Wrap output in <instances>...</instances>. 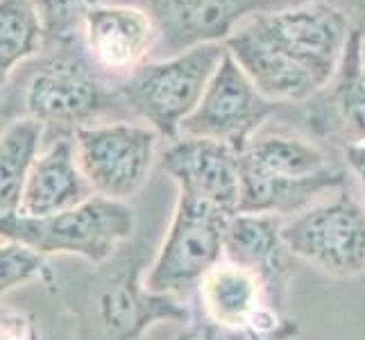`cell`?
Wrapping results in <instances>:
<instances>
[{"label":"cell","mask_w":365,"mask_h":340,"mask_svg":"<svg viewBox=\"0 0 365 340\" xmlns=\"http://www.w3.org/2000/svg\"><path fill=\"white\" fill-rule=\"evenodd\" d=\"M354 28L338 9L291 3L250 16L225 46L268 100L309 103L331 82Z\"/></svg>","instance_id":"cell-1"},{"label":"cell","mask_w":365,"mask_h":340,"mask_svg":"<svg viewBox=\"0 0 365 340\" xmlns=\"http://www.w3.org/2000/svg\"><path fill=\"white\" fill-rule=\"evenodd\" d=\"M345 184L347 175L334 168L329 155L311 138L259 132L241 153L238 213L293 216Z\"/></svg>","instance_id":"cell-2"},{"label":"cell","mask_w":365,"mask_h":340,"mask_svg":"<svg viewBox=\"0 0 365 340\" xmlns=\"http://www.w3.org/2000/svg\"><path fill=\"white\" fill-rule=\"evenodd\" d=\"M134 225V211L125 202L93 195L64 213L0 216V241L19 243L41 257L73 254L103 266L130 241Z\"/></svg>","instance_id":"cell-3"},{"label":"cell","mask_w":365,"mask_h":340,"mask_svg":"<svg viewBox=\"0 0 365 340\" xmlns=\"http://www.w3.org/2000/svg\"><path fill=\"white\" fill-rule=\"evenodd\" d=\"M225 55V43H205L180 55L148 61L118 80L116 91L134 118L173 143L180 138L182 123L200 105Z\"/></svg>","instance_id":"cell-4"},{"label":"cell","mask_w":365,"mask_h":340,"mask_svg":"<svg viewBox=\"0 0 365 340\" xmlns=\"http://www.w3.org/2000/svg\"><path fill=\"white\" fill-rule=\"evenodd\" d=\"M232 216L200 200L180 195L145 286L159 295L186 299L202 277L225 259V227Z\"/></svg>","instance_id":"cell-5"},{"label":"cell","mask_w":365,"mask_h":340,"mask_svg":"<svg viewBox=\"0 0 365 340\" xmlns=\"http://www.w3.org/2000/svg\"><path fill=\"white\" fill-rule=\"evenodd\" d=\"M75 159L100 197L125 202L138 193L155 166L159 132L145 123L111 120L73 130Z\"/></svg>","instance_id":"cell-6"},{"label":"cell","mask_w":365,"mask_h":340,"mask_svg":"<svg viewBox=\"0 0 365 340\" xmlns=\"http://www.w3.org/2000/svg\"><path fill=\"white\" fill-rule=\"evenodd\" d=\"M141 252H123L111 259V268L98 274L91 299V326L98 340H143L157 322L191 320L182 299L148 291Z\"/></svg>","instance_id":"cell-7"},{"label":"cell","mask_w":365,"mask_h":340,"mask_svg":"<svg viewBox=\"0 0 365 340\" xmlns=\"http://www.w3.org/2000/svg\"><path fill=\"white\" fill-rule=\"evenodd\" d=\"M291 254L324 274L365 279V202L343 188L284 222Z\"/></svg>","instance_id":"cell-8"},{"label":"cell","mask_w":365,"mask_h":340,"mask_svg":"<svg viewBox=\"0 0 365 340\" xmlns=\"http://www.w3.org/2000/svg\"><path fill=\"white\" fill-rule=\"evenodd\" d=\"M25 109L43 128L61 125L73 130L93 125L105 113L128 111L118 91L105 82L89 57L75 53L48 57L36 68L25 89Z\"/></svg>","instance_id":"cell-9"},{"label":"cell","mask_w":365,"mask_h":340,"mask_svg":"<svg viewBox=\"0 0 365 340\" xmlns=\"http://www.w3.org/2000/svg\"><path fill=\"white\" fill-rule=\"evenodd\" d=\"M277 107L279 105L257 89L227 50L200 105L182 123L180 136L209 138L243 153Z\"/></svg>","instance_id":"cell-10"},{"label":"cell","mask_w":365,"mask_h":340,"mask_svg":"<svg viewBox=\"0 0 365 340\" xmlns=\"http://www.w3.org/2000/svg\"><path fill=\"white\" fill-rule=\"evenodd\" d=\"M286 5L291 0H143V9L157 25V50H163V57L225 43L250 16Z\"/></svg>","instance_id":"cell-11"},{"label":"cell","mask_w":365,"mask_h":340,"mask_svg":"<svg viewBox=\"0 0 365 340\" xmlns=\"http://www.w3.org/2000/svg\"><path fill=\"white\" fill-rule=\"evenodd\" d=\"M80 43L100 73L123 80L148 64L159 32L143 7L100 3L84 14Z\"/></svg>","instance_id":"cell-12"},{"label":"cell","mask_w":365,"mask_h":340,"mask_svg":"<svg viewBox=\"0 0 365 340\" xmlns=\"http://www.w3.org/2000/svg\"><path fill=\"white\" fill-rule=\"evenodd\" d=\"M161 168L180 188V195L200 200L230 216L241 197V153L209 138L180 136L161 155Z\"/></svg>","instance_id":"cell-13"},{"label":"cell","mask_w":365,"mask_h":340,"mask_svg":"<svg viewBox=\"0 0 365 340\" xmlns=\"http://www.w3.org/2000/svg\"><path fill=\"white\" fill-rule=\"evenodd\" d=\"M225 259L257 274L268 304L284 313L295 259L284 241V218L268 213L232 216L225 227Z\"/></svg>","instance_id":"cell-14"},{"label":"cell","mask_w":365,"mask_h":340,"mask_svg":"<svg viewBox=\"0 0 365 340\" xmlns=\"http://www.w3.org/2000/svg\"><path fill=\"white\" fill-rule=\"evenodd\" d=\"M363 30L354 28L331 82L309 100V125L338 143H365V82L361 71Z\"/></svg>","instance_id":"cell-15"},{"label":"cell","mask_w":365,"mask_h":340,"mask_svg":"<svg viewBox=\"0 0 365 340\" xmlns=\"http://www.w3.org/2000/svg\"><path fill=\"white\" fill-rule=\"evenodd\" d=\"M96 193L75 159L73 138L64 136L34 161L21 197V216H50L84 205Z\"/></svg>","instance_id":"cell-16"},{"label":"cell","mask_w":365,"mask_h":340,"mask_svg":"<svg viewBox=\"0 0 365 340\" xmlns=\"http://www.w3.org/2000/svg\"><path fill=\"white\" fill-rule=\"evenodd\" d=\"M195 295L202 306V318L222 326L259 324L279 316V311L268 304L257 274L230 259H222L202 277Z\"/></svg>","instance_id":"cell-17"},{"label":"cell","mask_w":365,"mask_h":340,"mask_svg":"<svg viewBox=\"0 0 365 340\" xmlns=\"http://www.w3.org/2000/svg\"><path fill=\"white\" fill-rule=\"evenodd\" d=\"M43 125L30 116L19 118L0 134V216L21 209L25 182L39 159Z\"/></svg>","instance_id":"cell-18"},{"label":"cell","mask_w":365,"mask_h":340,"mask_svg":"<svg viewBox=\"0 0 365 340\" xmlns=\"http://www.w3.org/2000/svg\"><path fill=\"white\" fill-rule=\"evenodd\" d=\"M43 21L32 0H0V89L11 71L43 43Z\"/></svg>","instance_id":"cell-19"},{"label":"cell","mask_w":365,"mask_h":340,"mask_svg":"<svg viewBox=\"0 0 365 340\" xmlns=\"http://www.w3.org/2000/svg\"><path fill=\"white\" fill-rule=\"evenodd\" d=\"M297 334L299 324L279 313L259 324L245 326H222L207 318H191L178 340H293Z\"/></svg>","instance_id":"cell-20"},{"label":"cell","mask_w":365,"mask_h":340,"mask_svg":"<svg viewBox=\"0 0 365 340\" xmlns=\"http://www.w3.org/2000/svg\"><path fill=\"white\" fill-rule=\"evenodd\" d=\"M43 21V30L59 43L80 41L84 14L100 0H32Z\"/></svg>","instance_id":"cell-21"},{"label":"cell","mask_w":365,"mask_h":340,"mask_svg":"<svg viewBox=\"0 0 365 340\" xmlns=\"http://www.w3.org/2000/svg\"><path fill=\"white\" fill-rule=\"evenodd\" d=\"M46 272V257L19 243H0V297Z\"/></svg>","instance_id":"cell-22"},{"label":"cell","mask_w":365,"mask_h":340,"mask_svg":"<svg viewBox=\"0 0 365 340\" xmlns=\"http://www.w3.org/2000/svg\"><path fill=\"white\" fill-rule=\"evenodd\" d=\"M0 340H39V334L25 313L0 309Z\"/></svg>","instance_id":"cell-23"},{"label":"cell","mask_w":365,"mask_h":340,"mask_svg":"<svg viewBox=\"0 0 365 340\" xmlns=\"http://www.w3.org/2000/svg\"><path fill=\"white\" fill-rule=\"evenodd\" d=\"M293 5L299 3H320L331 9H338L341 14H345L356 28H363L365 23V0H291Z\"/></svg>","instance_id":"cell-24"},{"label":"cell","mask_w":365,"mask_h":340,"mask_svg":"<svg viewBox=\"0 0 365 340\" xmlns=\"http://www.w3.org/2000/svg\"><path fill=\"white\" fill-rule=\"evenodd\" d=\"M343 155H345L349 172L356 177L361 191H363V197H365V143H356V145L343 148Z\"/></svg>","instance_id":"cell-25"},{"label":"cell","mask_w":365,"mask_h":340,"mask_svg":"<svg viewBox=\"0 0 365 340\" xmlns=\"http://www.w3.org/2000/svg\"><path fill=\"white\" fill-rule=\"evenodd\" d=\"M361 71H363V82H365V34H363V43H361Z\"/></svg>","instance_id":"cell-26"},{"label":"cell","mask_w":365,"mask_h":340,"mask_svg":"<svg viewBox=\"0 0 365 340\" xmlns=\"http://www.w3.org/2000/svg\"><path fill=\"white\" fill-rule=\"evenodd\" d=\"M361 30H363V34H365V23H363V28H361Z\"/></svg>","instance_id":"cell-27"}]
</instances>
